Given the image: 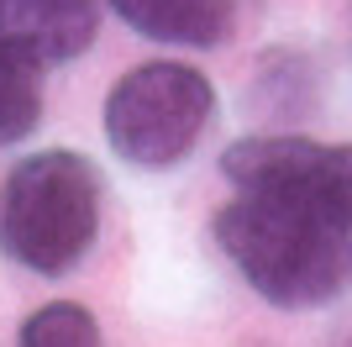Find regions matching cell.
I'll return each instance as SVG.
<instances>
[{
  "instance_id": "obj_1",
  "label": "cell",
  "mask_w": 352,
  "mask_h": 347,
  "mask_svg": "<svg viewBox=\"0 0 352 347\" xmlns=\"http://www.w3.org/2000/svg\"><path fill=\"white\" fill-rule=\"evenodd\" d=\"M236 200L216 211L232 269L279 311H316L352 289V147L294 132L221 153Z\"/></svg>"
},
{
  "instance_id": "obj_2",
  "label": "cell",
  "mask_w": 352,
  "mask_h": 347,
  "mask_svg": "<svg viewBox=\"0 0 352 347\" xmlns=\"http://www.w3.org/2000/svg\"><path fill=\"white\" fill-rule=\"evenodd\" d=\"M100 237V174L95 163L47 147L0 179V258L58 279L89 258Z\"/></svg>"
},
{
  "instance_id": "obj_3",
  "label": "cell",
  "mask_w": 352,
  "mask_h": 347,
  "mask_svg": "<svg viewBox=\"0 0 352 347\" xmlns=\"http://www.w3.org/2000/svg\"><path fill=\"white\" fill-rule=\"evenodd\" d=\"M216 116V90L190 63H142L105 95V143L137 169H174L190 158Z\"/></svg>"
},
{
  "instance_id": "obj_4",
  "label": "cell",
  "mask_w": 352,
  "mask_h": 347,
  "mask_svg": "<svg viewBox=\"0 0 352 347\" xmlns=\"http://www.w3.org/2000/svg\"><path fill=\"white\" fill-rule=\"evenodd\" d=\"M100 32V0H0V43L37 63H69Z\"/></svg>"
},
{
  "instance_id": "obj_5",
  "label": "cell",
  "mask_w": 352,
  "mask_h": 347,
  "mask_svg": "<svg viewBox=\"0 0 352 347\" xmlns=\"http://www.w3.org/2000/svg\"><path fill=\"white\" fill-rule=\"evenodd\" d=\"M147 43L216 48L232 27V0H105Z\"/></svg>"
},
{
  "instance_id": "obj_6",
  "label": "cell",
  "mask_w": 352,
  "mask_h": 347,
  "mask_svg": "<svg viewBox=\"0 0 352 347\" xmlns=\"http://www.w3.org/2000/svg\"><path fill=\"white\" fill-rule=\"evenodd\" d=\"M43 121V63L0 43V147L32 137Z\"/></svg>"
},
{
  "instance_id": "obj_7",
  "label": "cell",
  "mask_w": 352,
  "mask_h": 347,
  "mask_svg": "<svg viewBox=\"0 0 352 347\" xmlns=\"http://www.w3.org/2000/svg\"><path fill=\"white\" fill-rule=\"evenodd\" d=\"M16 347H105V337H100V321L89 316L85 305L53 300V305H37L21 321Z\"/></svg>"
},
{
  "instance_id": "obj_8",
  "label": "cell",
  "mask_w": 352,
  "mask_h": 347,
  "mask_svg": "<svg viewBox=\"0 0 352 347\" xmlns=\"http://www.w3.org/2000/svg\"><path fill=\"white\" fill-rule=\"evenodd\" d=\"M331 347H352V326H342V332L331 337Z\"/></svg>"
}]
</instances>
